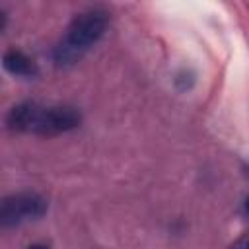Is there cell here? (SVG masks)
<instances>
[{
    "label": "cell",
    "instance_id": "1",
    "mask_svg": "<svg viewBox=\"0 0 249 249\" xmlns=\"http://www.w3.org/2000/svg\"><path fill=\"white\" fill-rule=\"evenodd\" d=\"M82 121L78 109L68 105L39 107L35 103H19L10 109L6 124L14 132H33L39 136H56L74 130Z\"/></svg>",
    "mask_w": 249,
    "mask_h": 249
},
{
    "label": "cell",
    "instance_id": "4",
    "mask_svg": "<svg viewBox=\"0 0 249 249\" xmlns=\"http://www.w3.org/2000/svg\"><path fill=\"white\" fill-rule=\"evenodd\" d=\"M2 64L4 68L18 78H35L37 76V64L33 58H29L25 53L18 51V49H10L4 53L2 56Z\"/></svg>",
    "mask_w": 249,
    "mask_h": 249
},
{
    "label": "cell",
    "instance_id": "5",
    "mask_svg": "<svg viewBox=\"0 0 249 249\" xmlns=\"http://www.w3.org/2000/svg\"><path fill=\"white\" fill-rule=\"evenodd\" d=\"M230 249H249V231L243 233L241 237H237V239L230 245Z\"/></svg>",
    "mask_w": 249,
    "mask_h": 249
},
{
    "label": "cell",
    "instance_id": "7",
    "mask_svg": "<svg viewBox=\"0 0 249 249\" xmlns=\"http://www.w3.org/2000/svg\"><path fill=\"white\" fill-rule=\"evenodd\" d=\"M245 210H247V214H249V198H247V202H245Z\"/></svg>",
    "mask_w": 249,
    "mask_h": 249
},
{
    "label": "cell",
    "instance_id": "6",
    "mask_svg": "<svg viewBox=\"0 0 249 249\" xmlns=\"http://www.w3.org/2000/svg\"><path fill=\"white\" fill-rule=\"evenodd\" d=\"M27 249H49L47 245H41V243H35V245H29Z\"/></svg>",
    "mask_w": 249,
    "mask_h": 249
},
{
    "label": "cell",
    "instance_id": "3",
    "mask_svg": "<svg viewBox=\"0 0 249 249\" xmlns=\"http://www.w3.org/2000/svg\"><path fill=\"white\" fill-rule=\"evenodd\" d=\"M49 208L47 198H43L37 193H18V195H10L2 200L0 206V222L6 228L12 226H19L23 222L29 220H39Z\"/></svg>",
    "mask_w": 249,
    "mask_h": 249
},
{
    "label": "cell",
    "instance_id": "2",
    "mask_svg": "<svg viewBox=\"0 0 249 249\" xmlns=\"http://www.w3.org/2000/svg\"><path fill=\"white\" fill-rule=\"evenodd\" d=\"M109 25V12L103 8H89L74 16L66 35L53 51V60L56 66L66 68L76 64L89 47H93L105 33Z\"/></svg>",
    "mask_w": 249,
    "mask_h": 249
}]
</instances>
